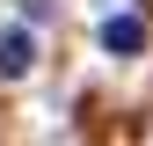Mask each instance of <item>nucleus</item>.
I'll return each mask as SVG.
<instances>
[{
	"label": "nucleus",
	"instance_id": "f257e3e1",
	"mask_svg": "<svg viewBox=\"0 0 153 146\" xmlns=\"http://www.w3.org/2000/svg\"><path fill=\"white\" fill-rule=\"evenodd\" d=\"M102 51H109V59H139V51H146V15H109V22H102Z\"/></svg>",
	"mask_w": 153,
	"mask_h": 146
},
{
	"label": "nucleus",
	"instance_id": "f03ea898",
	"mask_svg": "<svg viewBox=\"0 0 153 146\" xmlns=\"http://www.w3.org/2000/svg\"><path fill=\"white\" fill-rule=\"evenodd\" d=\"M36 66V36L29 29H0V80H22Z\"/></svg>",
	"mask_w": 153,
	"mask_h": 146
},
{
	"label": "nucleus",
	"instance_id": "7ed1b4c3",
	"mask_svg": "<svg viewBox=\"0 0 153 146\" xmlns=\"http://www.w3.org/2000/svg\"><path fill=\"white\" fill-rule=\"evenodd\" d=\"M22 15H29V22H44V15H51V0H22Z\"/></svg>",
	"mask_w": 153,
	"mask_h": 146
}]
</instances>
